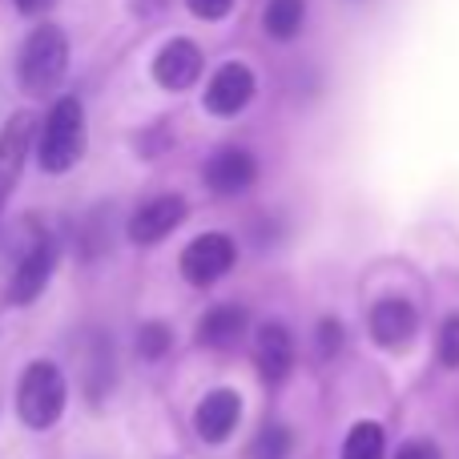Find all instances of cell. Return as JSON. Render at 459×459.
Masks as SVG:
<instances>
[{"label": "cell", "instance_id": "1", "mask_svg": "<svg viewBox=\"0 0 459 459\" xmlns=\"http://www.w3.org/2000/svg\"><path fill=\"white\" fill-rule=\"evenodd\" d=\"M69 73V37L56 24H40L16 56V85L32 97H48Z\"/></svg>", "mask_w": 459, "mask_h": 459}, {"label": "cell", "instance_id": "2", "mask_svg": "<svg viewBox=\"0 0 459 459\" xmlns=\"http://www.w3.org/2000/svg\"><path fill=\"white\" fill-rule=\"evenodd\" d=\"M65 399H69V383H65L61 367L37 359L24 367V375L16 379V415L24 428L48 431L65 415Z\"/></svg>", "mask_w": 459, "mask_h": 459}, {"label": "cell", "instance_id": "3", "mask_svg": "<svg viewBox=\"0 0 459 459\" xmlns=\"http://www.w3.org/2000/svg\"><path fill=\"white\" fill-rule=\"evenodd\" d=\"M85 153V109H81L77 97H61V101L48 109L45 126L37 137V158L45 174H65L73 169Z\"/></svg>", "mask_w": 459, "mask_h": 459}, {"label": "cell", "instance_id": "4", "mask_svg": "<svg viewBox=\"0 0 459 459\" xmlns=\"http://www.w3.org/2000/svg\"><path fill=\"white\" fill-rule=\"evenodd\" d=\"M234 238L230 234H198L182 250V278L190 286H214L234 270Z\"/></svg>", "mask_w": 459, "mask_h": 459}, {"label": "cell", "instance_id": "5", "mask_svg": "<svg viewBox=\"0 0 459 459\" xmlns=\"http://www.w3.org/2000/svg\"><path fill=\"white\" fill-rule=\"evenodd\" d=\"M37 137H40L37 117H32L29 109L13 113V117L4 121V129H0V206H4L8 194H13L16 182H21L24 161H29V150Z\"/></svg>", "mask_w": 459, "mask_h": 459}, {"label": "cell", "instance_id": "6", "mask_svg": "<svg viewBox=\"0 0 459 459\" xmlns=\"http://www.w3.org/2000/svg\"><path fill=\"white\" fill-rule=\"evenodd\" d=\"M367 331H371V339L379 342L383 351H403V347H411L415 334H420V310L407 299H399V294L379 299L371 307V315H367Z\"/></svg>", "mask_w": 459, "mask_h": 459}, {"label": "cell", "instance_id": "7", "mask_svg": "<svg viewBox=\"0 0 459 459\" xmlns=\"http://www.w3.org/2000/svg\"><path fill=\"white\" fill-rule=\"evenodd\" d=\"M56 270V242L53 238H37V242L24 250V258L16 262L13 278H8V302L13 307H29L40 299V290L48 286Z\"/></svg>", "mask_w": 459, "mask_h": 459}, {"label": "cell", "instance_id": "8", "mask_svg": "<svg viewBox=\"0 0 459 459\" xmlns=\"http://www.w3.org/2000/svg\"><path fill=\"white\" fill-rule=\"evenodd\" d=\"M186 214H190L186 198H178V194H161V198H150L134 210L126 234H129V242H137V246H158L161 238H169L178 226L186 222Z\"/></svg>", "mask_w": 459, "mask_h": 459}, {"label": "cell", "instance_id": "9", "mask_svg": "<svg viewBox=\"0 0 459 459\" xmlns=\"http://www.w3.org/2000/svg\"><path fill=\"white\" fill-rule=\"evenodd\" d=\"M202 77V48L186 37H174L161 45V53L153 56V81L169 93H182Z\"/></svg>", "mask_w": 459, "mask_h": 459}, {"label": "cell", "instance_id": "10", "mask_svg": "<svg viewBox=\"0 0 459 459\" xmlns=\"http://www.w3.org/2000/svg\"><path fill=\"white\" fill-rule=\"evenodd\" d=\"M254 367H258L262 383L278 387L294 367V334L282 323H262L254 334Z\"/></svg>", "mask_w": 459, "mask_h": 459}, {"label": "cell", "instance_id": "11", "mask_svg": "<svg viewBox=\"0 0 459 459\" xmlns=\"http://www.w3.org/2000/svg\"><path fill=\"white\" fill-rule=\"evenodd\" d=\"M202 178H206V186L214 194L234 198V194H242V190H250L254 186V178H258V161H254V153L238 150V145H226V150L210 153Z\"/></svg>", "mask_w": 459, "mask_h": 459}, {"label": "cell", "instance_id": "12", "mask_svg": "<svg viewBox=\"0 0 459 459\" xmlns=\"http://www.w3.org/2000/svg\"><path fill=\"white\" fill-rule=\"evenodd\" d=\"M238 420H242V395L230 387H218V391H210L198 403V411H194V431H198L206 444H226V439L234 436Z\"/></svg>", "mask_w": 459, "mask_h": 459}, {"label": "cell", "instance_id": "13", "mask_svg": "<svg viewBox=\"0 0 459 459\" xmlns=\"http://www.w3.org/2000/svg\"><path fill=\"white\" fill-rule=\"evenodd\" d=\"M250 97H254V73L234 61L214 73V81L206 89V109L214 117H234V113H242L250 105Z\"/></svg>", "mask_w": 459, "mask_h": 459}, {"label": "cell", "instance_id": "14", "mask_svg": "<svg viewBox=\"0 0 459 459\" xmlns=\"http://www.w3.org/2000/svg\"><path fill=\"white\" fill-rule=\"evenodd\" d=\"M246 326H250V315H246L238 302H218V307H210L206 315H202L198 342H202V347L226 351V347H234V342L242 339Z\"/></svg>", "mask_w": 459, "mask_h": 459}, {"label": "cell", "instance_id": "15", "mask_svg": "<svg viewBox=\"0 0 459 459\" xmlns=\"http://www.w3.org/2000/svg\"><path fill=\"white\" fill-rule=\"evenodd\" d=\"M387 455V431L375 420H359L342 439L339 459H383Z\"/></svg>", "mask_w": 459, "mask_h": 459}, {"label": "cell", "instance_id": "16", "mask_svg": "<svg viewBox=\"0 0 459 459\" xmlns=\"http://www.w3.org/2000/svg\"><path fill=\"white\" fill-rule=\"evenodd\" d=\"M302 16H307V0H270L266 13H262V24L274 40H290L302 29Z\"/></svg>", "mask_w": 459, "mask_h": 459}, {"label": "cell", "instance_id": "17", "mask_svg": "<svg viewBox=\"0 0 459 459\" xmlns=\"http://www.w3.org/2000/svg\"><path fill=\"white\" fill-rule=\"evenodd\" d=\"M169 342H174V331H169L166 323H145L142 331H137V355H142L145 363H158L169 351Z\"/></svg>", "mask_w": 459, "mask_h": 459}, {"label": "cell", "instance_id": "18", "mask_svg": "<svg viewBox=\"0 0 459 459\" xmlns=\"http://www.w3.org/2000/svg\"><path fill=\"white\" fill-rule=\"evenodd\" d=\"M290 452V431L286 428H266L258 439H254V459H286Z\"/></svg>", "mask_w": 459, "mask_h": 459}, {"label": "cell", "instance_id": "19", "mask_svg": "<svg viewBox=\"0 0 459 459\" xmlns=\"http://www.w3.org/2000/svg\"><path fill=\"white\" fill-rule=\"evenodd\" d=\"M436 355L444 367H459V315L444 318L439 326V339H436Z\"/></svg>", "mask_w": 459, "mask_h": 459}, {"label": "cell", "instance_id": "20", "mask_svg": "<svg viewBox=\"0 0 459 459\" xmlns=\"http://www.w3.org/2000/svg\"><path fill=\"white\" fill-rule=\"evenodd\" d=\"M315 342H318V355H323V359H331L334 351L342 347V326H339V318H323V323H318Z\"/></svg>", "mask_w": 459, "mask_h": 459}, {"label": "cell", "instance_id": "21", "mask_svg": "<svg viewBox=\"0 0 459 459\" xmlns=\"http://www.w3.org/2000/svg\"><path fill=\"white\" fill-rule=\"evenodd\" d=\"M186 4H190V13L202 16V21H222V16H230L234 0H186Z\"/></svg>", "mask_w": 459, "mask_h": 459}, {"label": "cell", "instance_id": "22", "mask_svg": "<svg viewBox=\"0 0 459 459\" xmlns=\"http://www.w3.org/2000/svg\"><path fill=\"white\" fill-rule=\"evenodd\" d=\"M395 459H444V452H439L431 439H411V444L399 447Z\"/></svg>", "mask_w": 459, "mask_h": 459}, {"label": "cell", "instance_id": "23", "mask_svg": "<svg viewBox=\"0 0 459 459\" xmlns=\"http://www.w3.org/2000/svg\"><path fill=\"white\" fill-rule=\"evenodd\" d=\"M16 8H21L24 16H40V13H48V8L56 4V0H13Z\"/></svg>", "mask_w": 459, "mask_h": 459}]
</instances>
